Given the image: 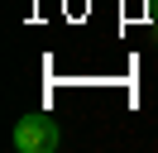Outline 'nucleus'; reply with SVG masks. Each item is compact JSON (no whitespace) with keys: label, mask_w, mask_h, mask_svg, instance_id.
Masks as SVG:
<instances>
[{"label":"nucleus","mask_w":158,"mask_h":153,"mask_svg":"<svg viewBox=\"0 0 158 153\" xmlns=\"http://www.w3.org/2000/svg\"><path fill=\"white\" fill-rule=\"evenodd\" d=\"M58 139H62V129H58L53 115H24L15 124V148L19 153H53Z\"/></svg>","instance_id":"1"}]
</instances>
